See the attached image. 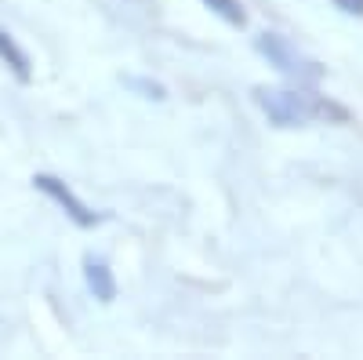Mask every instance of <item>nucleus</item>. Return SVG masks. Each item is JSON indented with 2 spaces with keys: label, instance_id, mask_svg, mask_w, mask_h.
Returning <instances> with one entry per match:
<instances>
[{
  "label": "nucleus",
  "instance_id": "nucleus-1",
  "mask_svg": "<svg viewBox=\"0 0 363 360\" xmlns=\"http://www.w3.org/2000/svg\"><path fill=\"white\" fill-rule=\"evenodd\" d=\"M255 102L269 116V124L277 128H298V124H313V120H335V124L349 120L345 106L330 102L327 95L301 92V87H258Z\"/></svg>",
  "mask_w": 363,
  "mask_h": 360
},
{
  "label": "nucleus",
  "instance_id": "nucleus-2",
  "mask_svg": "<svg viewBox=\"0 0 363 360\" xmlns=\"http://www.w3.org/2000/svg\"><path fill=\"white\" fill-rule=\"evenodd\" d=\"M255 51L265 58L272 70H280L284 77H291V80H298V84H313V80L323 77V66L313 62L309 55H301V51H298L287 37H280V33H262V37H255Z\"/></svg>",
  "mask_w": 363,
  "mask_h": 360
},
{
  "label": "nucleus",
  "instance_id": "nucleus-3",
  "mask_svg": "<svg viewBox=\"0 0 363 360\" xmlns=\"http://www.w3.org/2000/svg\"><path fill=\"white\" fill-rule=\"evenodd\" d=\"M33 186L48 197V200H55L58 207H62V212H66V219L73 222V226H80V229H91V226H99L106 215H99V212H91V207L62 182V178H55V175H33Z\"/></svg>",
  "mask_w": 363,
  "mask_h": 360
},
{
  "label": "nucleus",
  "instance_id": "nucleus-4",
  "mask_svg": "<svg viewBox=\"0 0 363 360\" xmlns=\"http://www.w3.org/2000/svg\"><path fill=\"white\" fill-rule=\"evenodd\" d=\"M84 284L99 302H113L116 298V277L102 258H84Z\"/></svg>",
  "mask_w": 363,
  "mask_h": 360
},
{
  "label": "nucleus",
  "instance_id": "nucleus-5",
  "mask_svg": "<svg viewBox=\"0 0 363 360\" xmlns=\"http://www.w3.org/2000/svg\"><path fill=\"white\" fill-rule=\"evenodd\" d=\"M0 62H4L22 84H29V77H33V70H29V55L18 48V40L8 33V29H0Z\"/></svg>",
  "mask_w": 363,
  "mask_h": 360
},
{
  "label": "nucleus",
  "instance_id": "nucleus-6",
  "mask_svg": "<svg viewBox=\"0 0 363 360\" xmlns=\"http://www.w3.org/2000/svg\"><path fill=\"white\" fill-rule=\"evenodd\" d=\"M200 4L211 8L222 22H229V26H244V22H247L244 8H240V0H200Z\"/></svg>",
  "mask_w": 363,
  "mask_h": 360
},
{
  "label": "nucleus",
  "instance_id": "nucleus-7",
  "mask_svg": "<svg viewBox=\"0 0 363 360\" xmlns=\"http://www.w3.org/2000/svg\"><path fill=\"white\" fill-rule=\"evenodd\" d=\"M124 84L131 87V92H138L142 99H167V92H164V84H157V80H149V77H124Z\"/></svg>",
  "mask_w": 363,
  "mask_h": 360
},
{
  "label": "nucleus",
  "instance_id": "nucleus-8",
  "mask_svg": "<svg viewBox=\"0 0 363 360\" xmlns=\"http://www.w3.org/2000/svg\"><path fill=\"white\" fill-rule=\"evenodd\" d=\"M335 8L345 15H363V0H335Z\"/></svg>",
  "mask_w": 363,
  "mask_h": 360
}]
</instances>
